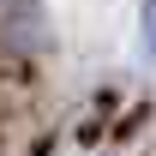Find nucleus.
<instances>
[{
	"label": "nucleus",
	"instance_id": "nucleus-1",
	"mask_svg": "<svg viewBox=\"0 0 156 156\" xmlns=\"http://www.w3.org/2000/svg\"><path fill=\"white\" fill-rule=\"evenodd\" d=\"M138 24H144V60L156 66V0H144V12H138Z\"/></svg>",
	"mask_w": 156,
	"mask_h": 156
}]
</instances>
